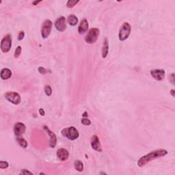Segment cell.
I'll return each instance as SVG.
<instances>
[{"label": "cell", "mask_w": 175, "mask_h": 175, "mask_svg": "<svg viewBox=\"0 0 175 175\" xmlns=\"http://www.w3.org/2000/svg\"><path fill=\"white\" fill-rule=\"evenodd\" d=\"M168 154V151L165 149H159L155 150V151H152L151 153H148L143 157H140L137 161V166L139 167L142 168L144 166L149 164L153 160H155L156 159H159V158L163 157L166 156Z\"/></svg>", "instance_id": "1"}, {"label": "cell", "mask_w": 175, "mask_h": 175, "mask_svg": "<svg viewBox=\"0 0 175 175\" xmlns=\"http://www.w3.org/2000/svg\"><path fill=\"white\" fill-rule=\"evenodd\" d=\"M62 135L70 140H75L79 136V133L74 127H70L63 129L61 131Z\"/></svg>", "instance_id": "2"}, {"label": "cell", "mask_w": 175, "mask_h": 175, "mask_svg": "<svg viewBox=\"0 0 175 175\" xmlns=\"http://www.w3.org/2000/svg\"><path fill=\"white\" fill-rule=\"evenodd\" d=\"M131 31V27L130 24L127 22H125L122 25L119 30L118 38L120 41H124L128 38Z\"/></svg>", "instance_id": "3"}, {"label": "cell", "mask_w": 175, "mask_h": 175, "mask_svg": "<svg viewBox=\"0 0 175 175\" xmlns=\"http://www.w3.org/2000/svg\"><path fill=\"white\" fill-rule=\"evenodd\" d=\"M100 31L97 28H92L85 37V41L88 44H94L97 40Z\"/></svg>", "instance_id": "4"}, {"label": "cell", "mask_w": 175, "mask_h": 175, "mask_svg": "<svg viewBox=\"0 0 175 175\" xmlns=\"http://www.w3.org/2000/svg\"><path fill=\"white\" fill-rule=\"evenodd\" d=\"M12 47V36L7 34L2 38L1 41V50L3 53H8Z\"/></svg>", "instance_id": "5"}, {"label": "cell", "mask_w": 175, "mask_h": 175, "mask_svg": "<svg viewBox=\"0 0 175 175\" xmlns=\"http://www.w3.org/2000/svg\"><path fill=\"white\" fill-rule=\"evenodd\" d=\"M52 21L49 19H46L43 23L41 27V36L43 38H47L50 34L52 29Z\"/></svg>", "instance_id": "6"}, {"label": "cell", "mask_w": 175, "mask_h": 175, "mask_svg": "<svg viewBox=\"0 0 175 175\" xmlns=\"http://www.w3.org/2000/svg\"><path fill=\"white\" fill-rule=\"evenodd\" d=\"M6 99L14 105H18L21 101V96L16 92H7L5 93Z\"/></svg>", "instance_id": "7"}, {"label": "cell", "mask_w": 175, "mask_h": 175, "mask_svg": "<svg viewBox=\"0 0 175 175\" xmlns=\"http://www.w3.org/2000/svg\"><path fill=\"white\" fill-rule=\"evenodd\" d=\"M55 26L57 30L60 32H64L67 29V21L64 16H62L60 17L57 18L55 22Z\"/></svg>", "instance_id": "8"}, {"label": "cell", "mask_w": 175, "mask_h": 175, "mask_svg": "<svg viewBox=\"0 0 175 175\" xmlns=\"http://www.w3.org/2000/svg\"><path fill=\"white\" fill-rule=\"evenodd\" d=\"M165 71L163 69L152 70L151 75L157 81H162L165 78Z\"/></svg>", "instance_id": "9"}, {"label": "cell", "mask_w": 175, "mask_h": 175, "mask_svg": "<svg viewBox=\"0 0 175 175\" xmlns=\"http://www.w3.org/2000/svg\"><path fill=\"white\" fill-rule=\"evenodd\" d=\"M91 147L92 149L97 152H101L102 151V147L101 145L100 140L98 137L96 135H94L91 138Z\"/></svg>", "instance_id": "10"}, {"label": "cell", "mask_w": 175, "mask_h": 175, "mask_svg": "<svg viewBox=\"0 0 175 175\" xmlns=\"http://www.w3.org/2000/svg\"><path fill=\"white\" fill-rule=\"evenodd\" d=\"M26 130V127L23 123H16L14 126V133L16 136H21Z\"/></svg>", "instance_id": "11"}, {"label": "cell", "mask_w": 175, "mask_h": 175, "mask_svg": "<svg viewBox=\"0 0 175 175\" xmlns=\"http://www.w3.org/2000/svg\"><path fill=\"white\" fill-rule=\"evenodd\" d=\"M43 128L46 130L47 133H48L49 137H50V140H49V147H50L51 148H52V149H53V148H55V147L57 145L56 135H55V133H53L51 130H49V129L47 128V127L45 126V125L43 127Z\"/></svg>", "instance_id": "12"}, {"label": "cell", "mask_w": 175, "mask_h": 175, "mask_svg": "<svg viewBox=\"0 0 175 175\" xmlns=\"http://www.w3.org/2000/svg\"><path fill=\"white\" fill-rule=\"evenodd\" d=\"M57 157L60 161H67L69 157V151L65 149H59L57 151Z\"/></svg>", "instance_id": "13"}, {"label": "cell", "mask_w": 175, "mask_h": 175, "mask_svg": "<svg viewBox=\"0 0 175 175\" xmlns=\"http://www.w3.org/2000/svg\"><path fill=\"white\" fill-rule=\"evenodd\" d=\"M88 27H89V24H88V21L86 18L82 19L79 23V28H78V32H79V34L80 35L85 34L88 30Z\"/></svg>", "instance_id": "14"}, {"label": "cell", "mask_w": 175, "mask_h": 175, "mask_svg": "<svg viewBox=\"0 0 175 175\" xmlns=\"http://www.w3.org/2000/svg\"><path fill=\"white\" fill-rule=\"evenodd\" d=\"M109 52V43L107 38H105L103 43V48H102V57L106 58L108 56Z\"/></svg>", "instance_id": "15"}, {"label": "cell", "mask_w": 175, "mask_h": 175, "mask_svg": "<svg viewBox=\"0 0 175 175\" xmlns=\"http://www.w3.org/2000/svg\"><path fill=\"white\" fill-rule=\"evenodd\" d=\"M12 76V71L9 69L5 68L3 69L1 71V78L4 80L10 79Z\"/></svg>", "instance_id": "16"}, {"label": "cell", "mask_w": 175, "mask_h": 175, "mask_svg": "<svg viewBox=\"0 0 175 175\" xmlns=\"http://www.w3.org/2000/svg\"><path fill=\"white\" fill-rule=\"evenodd\" d=\"M78 18L74 14H71V15L69 16L67 19V22L69 23V24L71 26H75L78 23Z\"/></svg>", "instance_id": "17"}, {"label": "cell", "mask_w": 175, "mask_h": 175, "mask_svg": "<svg viewBox=\"0 0 175 175\" xmlns=\"http://www.w3.org/2000/svg\"><path fill=\"white\" fill-rule=\"evenodd\" d=\"M16 141H17L18 145H19L22 148H23V149H26V148L28 147V142H27L26 140H25L23 137H22L21 136H16Z\"/></svg>", "instance_id": "18"}, {"label": "cell", "mask_w": 175, "mask_h": 175, "mask_svg": "<svg viewBox=\"0 0 175 175\" xmlns=\"http://www.w3.org/2000/svg\"><path fill=\"white\" fill-rule=\"evenodd\" d=\"M74 167L77 171L82 172L84 170V164L80 160H75L74 162Z\"/></svg>", "instance_id": "19"}, {"label": "cell", "mask_w": 175, "mask_h": 175, "mask_svg": "<svg viewBox=\"0 0 175 175\" xmlns=\"http://www.w3.org/2000/svg\"><path fill=\"white\" fill-rule=\"evenodd\" d=\"M79 2V1H73V0H69V1H68L67 4V8H73L74 6H76V4H77Z\"/></svg>", "instance_id": "20"}, {"label": "cell", "mask_w": 175, "mask_h": 175, "mask_svg": "<svg viewBox=\"0 0 175 175\" xmlns=\"http://www.w3.org/2000/svg\"><path fill=\"white\" fill-rule=\"evenodd\" d=\"M21 51L22 49L21 46H18L15 49V51H14V57L15 58H18L20 57L21 54Z\"/></svg>", "instance_id": "21"}, {"label": "cell", "mask_w": 175, "mask_h": 175, "mask_svg": "<svg viewBox=\"0 0 175 175\" xmlns=\"http://www.w3.org/2000/svg\"><path fill=\"white\" fill-rule=\"evenodd\" d=\"M45 93H46L47 96H51V94H52V89H51V86H49V85L45 86Z\"/></svg>", "instance_id": "22"}, {"label": "cell", "mask_w": 175, "mask_h": 175, "mask_svg": "<svg viewBox=\"0 0 175 175\" xmlns=\"http://www.w3.org/2000/svg\"><path fill=\"white\" fill-rule=\"evenodd\" d=\"M9 166V164L7 162H4V161H1L0 162V168L1 169H6Z\"/></svg>", "instance_id": "23"}, {"label": "cell", "mask_w": 175, "mask_h": 175, "mask_svg": "<svg viewBox=\"0 0 175 175\" xmlns=\"http://www.w3.org/2000/svg\"><path fill=\"white\" fill-rule=\"evenodd\" d=\"M81 123L84 125H91V121H90L89 119L86 118H84L81 119Z\"/></svg>", "instance_id": "24"}, {"label": "cell", "mask_w": 175, "mask_h": 175, "mask_svg": "<svg viewBox=\"0 0 175 175\" xmlns=\"http://www.w3.org/2000/svg\"><path fill=\"white\" fill-rule=\"evenodd\" d=\"M25 36V33L23 31H21V32L18 33V40H21L23 39Z\"/></svg>", "instance_id": "25"}, {"label": "cell", "mask_w": 175, "mask_h": 175, "mask_svg": "<svg viewBox=\"0 0 175 175\" xmlns=\"http://www.w3.org/2000/svg\"><path fill=\"white\" fill-rule=\"evenodd\" d=\"M38 70L39 73H41V74H43V75H44V74H46L47 73H48L47 70L44 69V68H43V67H39L38 69Z\"/></svg>", "instance_id": "26"}, {"label": "cell", "mask_w": 175, "mask_h": 175, "mask_svg": "<svg viewBox=\"0 0 175 175\" xmlns=\"http://www.w3.org/2000/svg\"><path fill=\"white\" fill-rule=\"evenodd\" d=\"M21 174H32V173L30 171H28V170H26V169H23L21 170Z\"/></svg>", "instance_id": "27"}, {"label": "cell", "mask_w": 175, "mask_h": 175, "mask_svg": "<svg viewBox=\"0 0 175 175\" xmlns=\"http://www.w3.org/2000/svg\"><path fill=\"white\" fill-rule=\"evenodd\" d=\"M39 113H40V114L41 115V116H45V111H44V110H43V109H42V108H40V110H39Z\"/></svg>", "instance_id": "28"}, {"label": "cell", "mask_w": 175, "mask_h": 175, "mask_svg": "<svg viewBox=\"0 0 175 175\" xmlns=\"http://www.w3.org/2000/svg\"><path fill=\"white\" fill-rule=\"evenodd\" d=\"M40 2H42V1H34V2H32V5L36 6L37 4H38L39 3H40Z\"/></svg>", "instance_id": "29"}, {"label": "cell", "mask_w": 175, "mask_h": 175, "mask_svg": "<svg viewBox=\"0 0 175 175\" xmlns=\"http://www.w3.org/2000/svg\"><path fill=\"white\" fill-rule=\"evenodd\" d=\"M170 92H171V94L172 95V96H174V90H170Z\"/></svg>", "instance_id": "30"}, {"label": "cell", "mask_w": 175, "mask_h": 175, "mask_svg": "<svg viewBox=\"0 0 175 175\" xmlns=\"http://www.w3.org/2000/svg\"><path fill=\"white\" fill-rule=\"evenodd\" d=\"M82 116H83L84 117H88V115H87V112H85L83 114V115H82Z\"/></svg>", "instance_id": "31"}]
</instances>
